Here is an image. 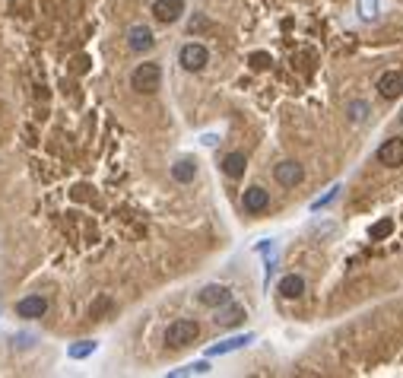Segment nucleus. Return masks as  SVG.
I'll use <instances>...</instances> for the list:
<instances>
[{
  "label": "nucleus",
  "mask_w": 403,
  "mask_h": 378,
  "mask_svg": "<svg viewBox=\"0 0 403 378\" xmlns=\"http://www.w3.org/2000/svg\"><path fill=\"white\" fill-rule=\"evenodd\" d=\"M197 337H200V325H197L194 318H178V321H172L169 325V331H165V343L169 347H187V343H194Z\"/></svg>",
  "instance_id": "nucleus-1"
},
{
  "label": "nucleus",
  "mask_w": 403,
  "mask_h": 378,
  "mask_svg": "<svg viewBox=\"0 0 403 378\" xmlns=\"http://www.w3.org/2000/svg\"><path fill=\"white\" fill-rule=\"evenodd\" d=\"M159 83H162V67L159 64H137L134 74H130V86L143 96H153L159 89Z\"/></svg>",
  "instance_id": "nucleus-2"
},
{
  "label": "nucleus",
  "mask_w": 403,
  "mask_h": 378,
  "mask_svg": "<svg viewBox=\"0 0 403 378\" xmlns=\"http://www.w3.org/2000/svg\"><path fill=\"white\" fill-rule=\"evenodd\" d=\"M178 64L185 70H191V74H200V70L209 64V51L200 45V42H187V45L178 51Z\"/></svg>",
  "instance_id": "nucleus-3"
},
{
  "label": "nucleus",
  "mask_w": 403,
  "mask_h": 378,
  "mask_svg": "<svg viewBox=\"0 0 403 378\" xmlns=\"http://www.w3.org/2000/svg\"><path fill=\"white\" fill-rule=\"evenodd\" d=\"M197 299H200V305H207V309H219V305L232 302V289L223 286V283H207V286L197 293Z\"/></svg>",
  "instance_id": "nucleus-4"
},
{
  "label": "nucleus",
  "mask_w": 403,
  "mask_h": 378,
  "mask_svg": "<svg viewBox=\"0 0 403 378\" xmlns=\"http://www.w3.org/2000/svg\"><path fill=\"white\" fill-rule=\"evenodd\" d=\"M273 178H277L283 188H295V184H302V178H305V169H302L299 162L286 159V162H280V166L273 169Z\"/></svg>",
  "instance_id": "nucleus-5"
},
{
  "label": "nucleus",
  "mask_w": 403,
  "mask_h": 378,
  "mask_svg": "<svg viewBox=\"0 0 403 378\" xmlns=\"http://www.w3.org/2000/svg\"><path fill=\"white\" fill-rule=\"evenodd\" d=\"M127 45H130V51H150L153 45H156V35H153L150 26H130L127 29Z\"/></svg>",
  "instance_id": "nucleus-6"
},
{
  "label": "nucleus",
  "mask_w": 403,
  "mask_h": 378,
  "mask_svg": "<svg viewBox=\"0 0 403 378\" xmlns=\"http://www.w3.org/2000/svg\"><path fill=\"white\" fill-rule=\"evenodd\" d=\"M248 343H254V334H235V337H225V341H216L213 347L207 350V356H225V353H235V350H245Z\"/></svg>",
  "instance_id": "nucleus-7"
},
{
  "label": "nucleus",
  "mask_w": 403,
  "mask_h": 378,
  "mask_svg": "<svg viewBox=\"0 0 403 378\" xmlns=\"http://www.w3.org/2000/svg\"><path fill=\"white\" fill-rule=\"evenodd\" d=\"M185 13V0H156L153 3V16L159 23H178Z\"/></svg>",
  "instance_id": "nucleus-8"
},
{
  "label": "nucleus",
  "mask_w": 403,
  "mask_h": 378,
  "mask_svg": "<svg viewBox=\"0 0 403 378\" xmlns=\"http://www.w3.org/2000/svg\"><path fill=\"white\" fill-rule=\"evenodd\" d=\"M241 207H245V213H264L270 207V191H264L261 184L248 188L245 197H241Z\"/></svg>",
  "instance_id": "nucleus-9"
},
{
  "label": "nucleus",
  "mask_w": 403,
  "mask_h": 378,
  "mask_svg": "<svg viewBox=\"0 0 403 378\" xmlns=\"http://www.w3.org/2000/svg\"><path fill=\"white\" fill-rule=\"evenodd\" d=\"M378 162H381V166H403V140H400V137H391V140L381 144Z\"/></svg>",
  "instance_id": "nucleus-10"
},
{
  "label": "nucleus",
  "mask_w": 403,
  "mask_h": 378,
  "mask_svg": "<svg viewBox=\"0 0 403 378\" xmlns=\"http://www.w3.org/2000/svg\"><path fill=\"white\" fill-rule=\"evenodd\" d=\"M48 311V299L45 295H26L16 302V315L19 318H42Z\"/></svg>",
  "instance_id": "nucleus-11"
},
{
  "label": "nucleus",
  "mask_w": 403,
  "mask_h": 378,
  "mask_svg": "<svg viewBox=\"0 0 403 378\" xmlns=\"http://www.w3.org/2000/svg\"><path fill=\"white\" fill-rule=\"evenodd\" d=\"M378 92L384 98H397L403 96V70H388V74L378 80Z\"/></svg>",
  "instance_id": "nucleus-12"
},
{
  "label": "nucleus",
  "mask_w": 403,
  "mask_h": 378,
  "mask_svg": "<svg viewBox=\"0 0 403 378\" xmlns=\"http://www.w3.org/2000/svg\"><path fill=\"white\" fill-rule=\"evenodd\" d=\"M219 327H235V325H241L245 321V309L241 305H232V302H225V305H219L216 309V318H213Z\"/></svg>",
  "instance_id": "nucleus-13"
},
{
  "label": "nucleus",
  "mask_w": 403,
  "mask_h": 378,
  "mask_svg": "<svg viewBox=\"0 0 403 378\" xmlns=\"http://www.w3.org/2000/svg\"><path fill=\"white\" fill-rule=\"evenodd\" d=\"M280 295L283 299H302L305 295V280H302L299 273H286L283 280H280Z\"/></svg>",
  "instance_id": "nucleus-14"
},
{
  "label": "nucleus",
  "mask_w": 403,
  "mask_h": 378,
  "mask_svg": "<svg viewBox=\"0 0 403 378\" xmlns=\"http://www.w3.org/2000/svg\"><path fill=\"white\" fill-rule=\"evenodd\" d=\"M245 169H248V159H245V153H229V156L223 159V172L229 175V178H241L245 175Z\"/></svg>",
  "instance_id": "nucleus-15"
},
{
  "label": "nucleus",
  "mask_w": 403,
  "mask_h": 378,
  "mask_svg": "<svg viewBox=\"0 0 403 378\" xmlns=\"http://www.w3.org/2000/svg\"><path fill=\"white\" fill-rule=\"evenodd\" d=\"M194 175H197L194 159H178V162L172 166V178H175V182H181V184H191V182H194Z\"/></svg>",
  "instance_id": "nucleus-16"
},
{
  "label": "nucleus",
  "mask_w": 403,
  "mask_h": 378,
  "mask_svg": "<svg viewBox=\"0 0 403 378\" xmlns=\"http://www.w3.org/2000/svg\"><path fill=\"white\" fill-rule=\"evenodd\" d=\"M96 350H98L96 341H76V343H70V347H67V356H70V359H89Z\"/></svg>",
  "instance_id": "nucleus-17"
},
{
  "label": "nucleus",
  "mask_w": 403,
  "mask_h": 378,
  "mask_svg": "<svg viewBox=\"0 0 403 378\" xmlns=\"http://www.w3.org/2000/svg\"><path fill=\"white\" fill-rule=\"evenodd\" d=\"M207 372H209V363H207V359H200V363H187V366H181V369L169 372V375L181 378V375H207Z\"/></svg>",
  "instance_id": "nucleus-18"
},
{
  "label": "nucleus",
  "mask_w": 403,
  "mask_h": 378,
  "mask_svg": "<svg viewBox=\"0 0 403 378\" xmlns=\"http://www.w3.org/2000/svg\"><path fill=\"white\" fill-rule=\"evenodd\" d=\"M359 7V16L366 19V23H375L378 19V0H356Z\"/></svg>",
  "instance_id": "nucleus-19"
},
{
  "label": "nucleus",
  "mask_w": 403,
  "mask_h": 378,
  "mask_svg": "<svg viewBox=\"0 0 403 378\" xmlns=\"http://www.w3.org/2000/svg\"><path fill=\"white\" fill-rule=\"evenodd\" d=\"M340 191H343V188H340V184H334V188H330L324 197H314V200H311V213H318V210H324V207H330L336 197H340Z\"/></svg>",
  "instance_id": "nucleus-20"
},
{
  "label": "nucleus",
  "mask_w": 403,
  "mask_h": 378,
  "mask_svg": "<svg viewBox=\"0 0 403 378\" xmlns=\"http://www.w3.org/2000/svg\"><path fill=\"white\" fill-rule=\"evenodd\" d=\"M391 232H394V220H381V223H375V226L368 229L372 242H381V239H388Z\"/></svg>",
  "instance_id": "nucleus-21"
},
{
  "label": "nucleus",
  "mask_w": 403,
  "mask_h": 378,
  "mask_svg": "<svg viewBox=\"0 0 403 378\" xmlns=\"http://www.w3.org/2000/svg\"><path fill=\"white\" fill-rule=\"evenodd\" d=\"M270 64H273V58H270L267 51H254V54H251V67H254V70H267Z\"/></svg>",
  "instance_id": "nucleus-22"
},
{
  "label": "nucleus",
  "mask_w": 403,
  "mask_h": 378,
  "mask_svg": "<svg viewBox=\"0 0 403 378\" xmlns=\"http://www.w3.org/2000/svg\"><path fill=\"white\" fill-rule=\"evenodd\" d=\"M366 112H368L366 102H352V105H350V118H352V121H362V118H366Z\"/></svg>",
  "instance_id": "nucleus-23"
},
{
  "label": "nucleus",
  "mask_w": 403,
  "mask_h": 378,
  "mask_svg": "<svg viewBox=\"0 0 403 378\" xmlns=\"http://www.w3.org/2000/svg\"><path fill=\"white\" fill-rule=\"evenodd\" d=\"M13 343H16L19 350H26V347H32V343H35V337H32V334H16Z\"/></svg>",
  "instance_id": "nucleus-24"
},
{
  "label": "nucleus",
  "mask_w": 403,
  "mask_h": 378,
  "mask_svg": "<svg viewBox=\"0 0 403 378\" xmlns=\"http://www.w3.org/2000/svg\"><path fill=\"white\" fill-rule=\"evenodd\" d=\"M207 19H203V16H194V19H191V23H187V29H191V32H200V29H207Z\"/></svg>",
  "instance_id": "nucleus-25"
},
{
  "label": "nucleus",
  "mask_w": 403,
  "mask_h": 378,
  "mask_svg": "<svg viewBox=\"0 0 403 378\" xmlns=\"http://www.w3.org/2000/svg\"><path fill=\"white\" fill-rule=\"evenodd\" d=\"M200 144H203V146H216V144H219V134H203V137H200Z\"/></svg>",
  "instance_id": "nucleus-26"
},
{
  "label": "nucleus",
  "mask_w": 403,
  "mask_h": 378,
  "mask_svg": "<svg viewBox=\"0 0 403 378\" xmlns=\"http://www.w3.org/2000/svg\"><path fill=\"white\" fill-rule=\"evenodd\" d=\"M400 124H403V112H400Z\"/></svg>",
  "instance_id": "nucleus-27"
}]
</instances>
